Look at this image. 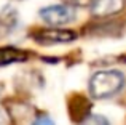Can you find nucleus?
Returning <instances> with one entry per match:
<instances>
[{"label":"nucleus","instance_id":"nucleus-1","mask_svg":"<svg viewBox=\"0 0 126 125\" xmlns=\"http://www.w3.org/2000/svg\"><path fill=\"white\" fill-rule=\"evenodd\" d=\"M125 75L118 71H99L89 80V91L94 98H109L123 88Z\"/></svg>","mask_w":126,"mask_h":125},{"label":"nucleus","instance_id":"nucleus-2","mask_svg":"<svg viewBox=\"0 0 126 125\" xmlns=\"http://www.w3.org/2000/svg\"><path fill=\"white\" fill-rule=\"evenodd\" d=\"M40 18L51 26L67 24L75 18V11L69 5H49L40 10Z\"/></svg>","mask_w":126,"mask_h":125},{"label":"nucleus","instance_id":"nucleus-3","mask_svg":"<svg viewBox=\"0 0 126 125\" xmlns=\"http://www.w3.org/2000/svg\"><path fill=\"white\" fill-rule=\"evenodd\" d=\"M34 39L38 43L43 45H54V43H67L77 39V34L67 29H45L37 34H34Z\"/></svg>","mask_w":126,"mask_h":125},{"label":"nucleus","instance_id":"nucleus-4","mask_svg":"<svg viewBox=\"0 0 126 125\" xmlns=\"http://www.w3.org/2000/svg\"><path fill=\"white\" fill-rule=\"evenodd\" d=\"M8 114L11 117L15 125H32L35 120V111L31 104L22 103V101H15L8 104Z\"/></svg>","mask_w":126,"mask_h":125},{"label":"nucleus","instance_id":"nucleus-5","mask_svg":"<svg viewBox=\"0 0 126 125\" xmlns=\"http://www.w3.org/2000/svg\"><path fill=\"white\" fill-rule=\"evenodd\" d=\"M125 0H93V15L97 18H105V16L117 15L123 10Z\"/></svg>","mask_w":126,"mask_h":125},{"label":"nucleus","instance_id":"nucleus-6","mask_svg":"<svg viewBox=\"0 0 126 125\" xmlns=\"http://www.w3.org/2000/svg\"><path fill=\"white\" fill-rule=\"evenodd\" d=\"M27 60V53L15 47H3L0 48V66L13 64V62H21Z\"/></svg>","mask_w":126,"mask_h":125},{"label":"nucleus","instance_id":"nucleus-7","mask_svg":"<svg viewBox=\"0 0 126 125\" xmlns=\"http://www.w3.org/2000/svg\"><path fill=\"white\" fill-rule=\"evenodd\" d=\"M88 109H89V104L86 103L85 98H75L74 103L70 104L72 119H75V120H85L86 117H88Z\"/></svg>","mask_w":126,"mask_h":125},{"label":"nucleus","instance_id":"nucleus-8","mask_svg":"<svg viewBox=\"0 0 126 125\" xmlns=\"http://www.w3.org/2000/svg\"><path fill=\"white\" fill-rule=\"evenodd\" d=\"M81 125H110L104 116H88Z\"/></svg>","mask_w":126,"mask_h":125},{"label":"nucleus","instance_id":"nucleus-9","mask_svg":"<svg viewBox=\"0 0 126 125\" xmlns=\"http://www.w3.org/2000/svg\"><path fill=\"white\" fill-rule=\"evenodd\" d=\"M32 125H54V122L48 116H37L35 120L32 122Z\"/></svg>","mask_w":126,"mask_h":125},{"label":"nucleus","instance_id":"nucleus-10","mask_svg":"<svg viewBox=\"0 0 126 125\" xmlns=\"http://www.w3.org/2000/svg\"><path fill=\"white\" fill-rule=\"evenodd\" d=\"M67 5H72V6H86L93 2V0H64Z\"/></svg>","mask_w":126,"mask_h":125},{"label":"nucleus","instance_id":"nucleus-11","mask_svg":"<svg viewBox=\"0 0 126 125\" xmlns=\"http://www.w3.org/2000/svg\"><path fill=\"white\" fill-rule=\"evenodd\" d=\"M0 125H5V116H3V112H0Z\"/></svg>","mask_w":126,"mask_h":125}]
</instances>
